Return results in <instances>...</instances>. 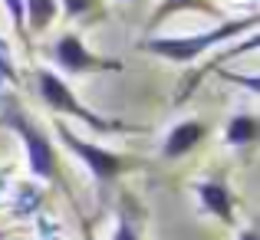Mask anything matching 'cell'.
<instances>
[{
  "label": "cell",
  "instance_id": "obj_1",
  "mask_svg": "<svg viewBox=\"0 0 260 240\" xmlns=\"http://www.w3.org/2000/svg\"><path fill=\"white\" fill-rule=\"evenodd\" d=\"M257 26H260L257 17L221 20V23H214L211 30L188 33V37H148L145 43H142V50L158 56V59H168V63L191 66L194 59H201L204 53H211L214 46L228 43V40H237V37H244V33H254Z\"/></svg>",
  "mask_w": 260,
  "mask_h": 240
},
{
  "label": "cell",
  "instance_id": "obj_2",
  "mask_svg": "<svg viewBox=\"0 0 260 240\" xmlns=\"http://www.w3.org/2000/svg\"><path fill=\"white\" fill-rule=\"evenodd\" d=\"M37 89H40V99L46 102V106L53 109V112L59 115H70V119L83 122L89 125L92 132H102V135H122V132H142V128L135 125H122V122H112L106 119V115L92 112L89 106H83V99H79L76 92H73V86L66 82L59 73H53L50 66H37Z\"/></svg>",
  "mask_w": 260,
  "mask_h": 240
},
{
  "label": "cell",
  "instance_id": "obj_3",
  "mask_svg": "<svg viewBox=\"0 0 260 240\" xmlns=\"http://www.w3.org/2000/svg\"><path fill=\"white\" fill-rule=\"evenodd\" d=\"M53 132H56V139L63 142L66 152H73L79 161L86 164V171L95 178L99 184H112L119 175H125V171H132L135 158H125V155L112 152V148H102V145H92V142H86L83 135H76L66 122H53Z\"/></svg>",
  "mask_w": 260,
  "mask_h": 240
},
{
  "label": "cell",
  "instance_id": "obj_4",
  "mask_svg": "<svg viewBox=\"0 0 260 240\" xmlns=\"http://www.w3.org/2000/svg\"><path fill=\"white\" fill-rule=\"evenodd\" d=\"M4 122L20 135V142H23L30 175L40 178V181H59V158H56V148H53L50 135H46L40 125H33L30 115L17 112V109H7Z\"/></svg>",
  "mask_w": 260,
  "mask_h": 240
},
{
  "label": "cell",
  "instance_id": "obj_5",
  "mask_svg": "<svg viewBox=\"0 0 260 240\" xmlns=\"http://www.w3.org/2000/svg\"><path fill=\"white\" fill-rule=\"evenodd\" d=\"M50 56L66 76H89V73H119L122 70L119 59L99 56V53L89 50L79 33H63V37L53 43Z\"/></svg>",
  "mask_w": 260,
  "mask_h": 240
},
{
  "label": "cell",
  "instance_id": "obj_6",
  "mask_svg": "<svg viewBox=\"0 0 260 240\" xmlns=\"http://www.w3.org/2000/svg\"><path fill=\"white\" fill-rule=\"evenodd\" d=\"M204 139H208V125H204L201 119H184V122H178V125H172V132L165 135L161 158H168V161L184 158V155H191Z\"/></svg>",
  "mask_w": 260,
  "mask_h": 240
},
{
  "label": "cell",
  "instance_id": "obj_7",
  "mask_svg": "<svg viewBox=\"0 0 260 240\" xmlns=\"http://www.w3.org/2000/svg\"><path fill=\"white\" fill-rule=\"evenodd\" d=\"M198 201L208 214H214L221 224H234V194L221 178H211V181L198 184Z\"/></svg>",
  "mask_w": 260,
  "mask_h": 240
},
{
  "label": "cell",
  "instance_id": "obj_8",
  "mask_svg": "<svg viewBox=\"0 0 260 240\" xmlns=\"http://www.w3.org/2000/svg\"><path fill=\"white\" fill-rule=\"evenodd\" d=\"M188 10H201V13H211L214 20H221V10H217L211 0H161L158 7L152 10V17H148L145 30L152 33L158 23H165L168 17H175V13H188Z\"/></svg>",
  "mask_w": 260,
  "mask_h": 240
},
{
  "label": "cell",
  "instance_id": "obj_9",
  "mask_svg": "<svg viewBox=\"0 0 260 240\" xmlns=\"http://www.w3.org/2000/svg\"><path fill=\"white\" fill-rule=\"evenodd\" d=\"M23 17H26V33H46L59 17L56 0H23Z\"/></svg>",
  "mask_w": 260,
  "mask_h": 240
},
{
  "label": "cell",
  "instance_id": "obj_10",
  "mask_svg": "<svg viewBox=\"0 0 260 240\" xmlns=\"http://www.w3.org/2000/svg\"><path fill=\"white\" fill-rule=\"evenodd\" d=\"M257 135H260V122L254 119V115H247V112L234 115V119L228 122V128H224V142H228V145H234V148L254 145Z\"/></svg>",
  "mask_w": 260,
  "mask_h": 240
},
{
  "label": "cell",
  "instance_id": "obj_11",
  "mask_svg": "<svg viewBox=\"0 0 260 240\" xmlns=\"http://www.w3.org/2000/svg\"><path fill=\"white\" fill-rule=\"evenodd\" d=\"M17 63H13V50L4 37H0V86H17Z\"/></svg>",
  "mask_w": 260,
  "mask_h": 240
},
{
  "label": "cell",
  "instance_id": "obj_12",
  "mask_svg": "<svg viewBox=\"0 0 260 240\" xmlns=\"http://www.w3.org/2000/svg\"><path fill=\"white\" fill-rule=\"evenodd\" d=\"M56 4H59V13L66 20H76V17H86L89 10H95L99 0H56Z\"/></svg>",
  "mask_w": 260,
  "mask_h": 240
},
{
  "label": "cell",
  "instance_id": "obj_13",
  "mask_svg": "<svg viewBox=\"0 0 260 240\" xmlns=\"http://www.w3.org/2000/svg\"><path fill=\"white\" fill-rule=\"evenodd\" d=\"M4 7H7V13H10L13 30L23 40H30V33H26V17H23V0H4Z\"/></svg>",
  "mask_w": 260,
  "mask_h": 240
},
{
  "label": "cell",
  "instance_id": "obj_14",
  "mask_svg": "<svg viewBox=\"0 0 260 240\" xmlns=\"http://www.w3.org/2000/svg\"><path fill=\"white\" fill-rule=\"evenodd\" d=\"M37 201H40V194L26 184V188H20V208H17V214H30L33 208H37Z\"/></svg>",
  "mask_w": 260,
  "mask_h": 240
},
{
  "label": "cell",
  "instance_id": "obj_15",
  "mask_svg": "<svg viewBox=\"0 0 260 240\" xmlns=\"http://www.w3.org/2000/svg\"><path fill=\"white\" fill-rule=\"evenodd\" d=\"M112 240H139V234H135V227L125 221V217H119V224H115V234Z\"/></svg>",
  "mask_w": 260,
  "mask_h": 240
},
{
  "label": "cell",
  "instance_id": "obj_16",
  "mask_svg": "<svg viewBox=\"0 0 260 240\" xmlns=\"http://www.w3.org/2000/svg\"><path fill=\"white\" fill-rule=\"evenodd\" d=\"M237 240H260V237L254 234V230H241V237H237Z\"/></svg>",
  "mask_w": 260,
  "mask_h": 240
},
{
  "label": "cell",
  "instance_id": "obj_17",
  "mask_svg": "<svg viewBox=\"0 0 260 240\" xmlns=\"http://www.w3.org/2000/svg\"><path fill=\"white\" fill-rule=\"evenodd\" d=\"M83 240H95V234H92V224H86V227H83Z\"/></svg>",
  "mask_w": 260,
  "mask_h": 240
},
{
  "label": "cell",
  "instance_id": "obj_18",
  "mask_svg": "<svg viewBox=\"0 0 260 240\" xmlns=\"http://www.w3.org/2000/svg\"><path fill=\"white\" fill-rule=\"evenodd\" d=\"M4 191H7V175L0 171V194H4Z\"/></svg>",
  "mask_w": 260,
  "mask_h": 240
},
{
  "label": "cell",
  "instance_id": "obj_19",
  "mask_svg": "<svg viewBox=\"0 0 260 240\" xmlns=\"http://www.w3.org/2000/svg\"><path fill=\"white\" fill-rule=\"evenodd\" d=\"M4 237H7V234H4V230H0V240H4Z\"/></svg>",
  "mask_w": 260,
  "mask_h": 240
},
{
  "label": "cell",
  "instance_id": "obj_20",
  "mask_svg": "<svg viewBox=\"0 0 260 240\" xmlns=\"http://www.w3.org/2000/svg\"><path fill=\"white\" fill-rule=\"evenodd\" d=\"M128 4H139V0H128Z\"/></svg>",
  "mask_w": 260,
  "mask_h": 240
}]
</instances>
